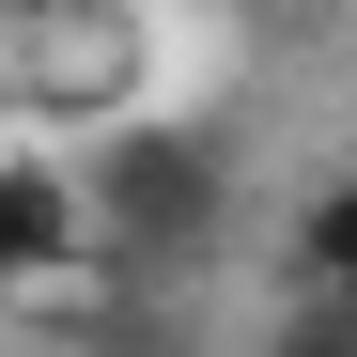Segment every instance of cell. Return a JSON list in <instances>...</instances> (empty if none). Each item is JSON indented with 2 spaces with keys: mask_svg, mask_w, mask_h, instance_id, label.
Returning <instances> with one entry per match:
<instances>
[{
  "mask_svg": "<svg viewBox=\"0 0 357 357\" xmlns=\"http://www.w3.org/2000/svg\"><path fill=\"white\" fill-rule=\"evenodd\" d=\"M78 202H93V249H202L218 202H233V171H218L202 125H125L78 171Z\"/></svg>",
  "mask_w": 357,
  "mask_h": 357,
  "instance_id": "obj_1",
  "label": "cell"
},
{
  "mask_svg": "<svg viewBox=\"0 0 357 357\" xmlns=\"http://www.w3.org/2000/svg\"><path fill=\"white\" fill-rule=\"evenodd\" d=\"M78 264H93V202H78V171H16V155H0V295L78 280Z\"/></svg>",
  "mask_w": 357,
  "mask_h": 357,
  "instance_id": "obj_2",
  "label": "cell"
},
{
  "mask_svg": "<svg viewBox=\"0 0 357 357\" xmlns=\"http://www.w3.org/2000/svg\"><path fill=\"white\" fill-rule=\"evenodd\" d=\"M264 357H357V295H295L264 326Z\"/></svg>",
  "mask_w": 357,
  "mask_h": 357,
  "instance_id": "obj_4",
  "label": "cell"
},
{
  "mask_svg": "<svg viewBox=\"0 0 357 357\" xmlns=\"http://www.w3.org/2000/svg\"><path fill=\"white\" fill-rule=\"evenodd\" d=\"M280 264H295V295H357V171H326V187L295 202Z\"/></svg>",
  "mask_w": 357,
  "mask_h": 357,
  "instance_id": "obj_3",
  "label": "cell"
}]
</instances>
